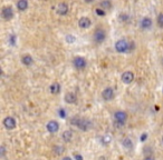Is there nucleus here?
<instances>
[{"label": "nucleus", "instance_id": "nucleus-18", "mask_svg": "<svg viewBox=\"0 0 163 160\" xmlns=\"http://www.w3.org/2000/svg\"><path fill=\"white\" fill-rule=\"evenodd\" d=\"M61 138H63V140L65 141V142H69L71 139H73V134H71V131H64L63 132V135H61Z\"/></svg>", "mask_w": 163, "mask_h": 160}, {"label": "nucleus", "instance_id": "nucleus-22", "mask_svg": "<svg viewBox=\"0 0 163 160\" xmlns=\"http://www.w3.org/2000/svg\"><path fill=\"white\" fill-rule=\"evenodd\" d=\"M66 41L68 44H73V42H75V37L73 35H67L66 36Z\"/></svg>", "mask_w": 163, "mask_h": 160}, {"label": "nucleus", "instance_id": "nucleus-34", "mask_svg": "<svg viewBox=\"0 0 163 160\" xmlns=\"http://www.w3.org/2000/svg\"><path fill=\"white\" fill-rule=\"evenodd\" d=\"M162 142H163V138H162Z\"/></svg>", "mask_w": 163, "mask_h": 160}, {"label": "nucleus", "instance_id": "nucleus-5", "mask_svg": "<svg viewBox=\"0 0 163 160\" xmlns=\"http://www.w3.org/2000/svg\"><path fill=\"white\" fill-rule=\"evenodd\" d=\"M1 15H2V18L5 20H10L14 18V9L10 6H7V7H4L2 10H1Z\"/></svg>", "mask_w": 163, "mask_h": 160}, {"label": "nucleus", "instance_id": "nucleus-14", "mask_svg": "<svg viewBox=\"0 0 163 160\" xmlns=\"http://www.w3.org/2000/svg\"><path fill=\"white\" fill-rule=\"evenodd\" d=\"M140 25H141V28L142 29H150L152 27V20H151V18H149V17H144L141 20Z\"/></svg>", "mask_w": 163, "mask_h": 160}, {"label": "nucleus", "instance_id": "nucleus-17", "mask_svg": "<svg viewBox=\"0 0 163 160\" xmlns=\"http://www.w3.org/2000/svg\"><path fill=\"white\" fill-rule=\"evenodd\" d=\"M50 92L53 95H58L61 92V85L58 82H54L50 86Z\"/></svg>", "mask_w": 163, "mask_h": 160}, {"label": "nucleus", "instance_id": "nucleus-21", "mask_svg": "<svg viewBox=\"0 0 163 160\" xmlns=\"http://www.w3.org/2000/svg\"><path fill=\"white\" fill-rule=\"evenodd\" d=\"M64 150H65L64 147H61V146H55L54 149H53V151H54L56 155H61V154L64 152Z\"/></svg>", "mask_w": 163, "mask_h": 160}, {"label": "nucleus", "instance_id": "nucleus-27", "mask_svg": "<svg viewBox=\"0 0 163 160\" xmlns=\"http://www.w3.org/2000/svg\"><path fill=\"white\" fill-rule=\"evenodd\" d=\"M59 117H61V118H65L66 117V111L64 109H59Z\"/></svg>", "mask_w": 163, "mask_h": 160}, {"label": "nucleus", "instance_id": "nucleus-20", "mask_svg": "<svg viewBox=\"0 0 163 160\" xmlns=\"http://www.w3.org/2000/svg\"><path fill=\"white\" fill-rule=\"evenodd\" d=\"M123 146H124V148H126V149H131L133 147L132 140L130 139V138H125V139L123 140Z\"/></svg>", "mask_w": 163, "mask_h": 160}, {"label": "nucleus", "instance_id": "nucleus-2", "mask_svg": "<svg viewBox=\"0 0 163 160\" xmlns=\"http://www.w3.org/2000/svg\"><path fill=\"white\" fill-rule=\"evenodd\" d=\"M115 49L117 52L123 54V52H130L131 51V45L130 42L125 39H120L115 42Z\"/></svg>", "mask_w": 163, "mask_h": 160}, {"label": "nucleus", "instance_id": "nucleus-16", "mask_svg": "<svg viewBox=\"0 0 163 160\" xmlns=\"http://www.w3.org/2000/svg\"><path fill=\"white\" fill-rule=\"evenodd\" d=\"M16 6L19 11H25L28 8V0H18Z\"/></svg>", "mask_w": 163, "mask_h": 160}, {"label": "nucleus", "instance_id": "nucleus-4", "mask_svg": "<svg viewBox=\"0 0 163 160\" xmlns=\"http://www.w3.org/2000/svg\"><path fill=\"white\" fill-rule=\"evenodd\" d=\"M93 38H94V41L96 42L97 45H100V44H102L103 41L106 39V32H105L103 29H97L96 31L94 32Z\"/></svg>", "mask_w": 163, "mask_h": 160}, {"label": "nucleus", "instance_id": "nucleus-7", "mask_svg": "<svg viewBox=\"0 0 163 160\" xmlns=\"http://www.w3.org/2000/svg\"><path fill=\"white\" fill-rule=\"evenodd\" d=\"M114 119H115V122L118 124V125L122 126L126 119H128V115H126V112H124V111H116L115 114H114Z\"/></svg>", "mask_w": 163, "mask_h": 160}, {"label": "nucleus", "instance_id": "nucleus-12", "mask_svg": "<svg viewBox=\"0 0 163 160\" xmlns=\"http://www.w3.org/2000/svg\"><path fill=\"white\" fill-rule=\"evenodd\" d=\"M92 25V21L89 18H87V17H82L81 19L78 20V26L83 28V29H87V28H89Z\"/></svg>", "mask_w": 163, "mask_h": 160}, {"label": "nucleus", "instance_id": "nucleus-30", "mask_svg": "<svg viewBox=\"0 0 163 160\" xmlns=\"http://www.w3.org/2000/svg\"><path fill=\"white\" fill-rule=\"evenodd\" d=\"M143 160H154V158H153L152 156H146Z\"/></svg>", "mask_w": 163, "mask_h": 160}, {"label": "nucleus", "instance_id": "nucleus-33", "mask_svg": "<svg viewBox=\"0 0 163 160\" xmlns=\"http://www.w3.org/2000/svg\"><path fill=\"white\" fill-rule=\"evenodd\" d=\"M86 2H92V1H94V0H85Z\"/></svg>", "mask_w": 163, "mask_h": 160}, {"label": "nucleus", "instance_id": "nucleus-13", "mask_svg": "<svg viewBox=\"0 0 163 160\" xmlns=\"http://www.w3.org/2000/svg\"><path fill=\"white\" fill-rule=\"evenodd\" d=\"M21 62H22V65L29 67V66H31L34 64V58L29 54H26V55H24L21 57Z\"/></svg>", "mask_w": 163, "mask_h": 160}, {"label": "nucleus", "instance_id": "nucleus-15", "mask_svg": "<svg viewBox=\"0 0 163 160\" xmlns=\"http://www.w3.org/2000/svg\"><path fill=\"white\" fill-rule=\"evenodd\" d=\"M65 101H66L67 104H69V105H73V104H75L77 101V97L75 94H73V92H67L66 95H65Z\"/></svg>", "mask_w": 163, "mask_h": 160}, {"label": "nucleus", "instance_id": "nucleus-29", "mask_svg": "<svg viewBox=\"0 0 163 160\" xmlns=\"http://www.w3.org/2000/svg\"><path fill=\"white\" fill-rule=\"evenodd\" d=\"M0 150H1V157H4V156H5V147H4V146H1V148H0Z\"/></svg>", "mask_w": 163, "mask_h": 160}, {"label": "nucleus", "instance_id": "nucleus-8", "mask_svg": "<svg viewBox=\"0 0 163 160\" xmlns=\"http://www.w3.org/2000/svg\"><path fill=\"white\" fill-rule=\"evenodd\" d=\"M114 96H115V92H114V89L111 88V87H107L105 89L103 90L102 92V97L104 100H107V101H110V100H112L114 98Z\"/></svg>", "mask_w": 163, "mask_h": 160}, {"label": "nucleus", "instance_id": "nucleus-10", "mask_svg": "<svg viewBox=\"0 0 163 160\" xmlns=\"http://www.w3.org/2000/svg\"><path fill=\"white\" fill-rule=\"evenodd\" d=\"M46 128H47V130H48V132H50V134H56L57 131L59 130V124L57 122L56 120H50V121L46 125Z\"/></svg>", "mask_w": 163, "mask_h": 160}, {"label": "nucleus", "instance_id": "nucleus-6", "mask_svg": "<svg viewBox=\"0 0 163 160\" xmlns=\"http://www.w3.org/2000/svg\"><path fill=\"white\" fill-rule=\"evenodd\" d=\"M2 125L5 127L6 129L8 130H12L16 128V125H17V122H16V120L14 117H6L4 121H2Z\"/></svg>", "mask_w": 163, "mask_h": 160}, {"label": "nucleus", "instance_id": "nucleus-35", "mask_svg": "<svg viewBox=\"0 0 163 160\" xmlns=\"http://www.w3.org/2000/svg\"><path fill=\"white\" fill-rule=\"evenodd\" d=\"M162 64H163V60H162Z\"/></svg>", "mask_w": 163, "mask_h": 160}, {"label": "nucleus", "instance_id": "nucleus-31", "mask_svg": "<svg viewBox=\"0 0 163 160\" xmlns=\"http://www.w3.org/2000/svg\"><path fill=\"white\" fill-rule=\"evenodd\" d=\"M75 158H76V160H83V157L79 155H75Z\"/></svg>", "mask_w": 163, "mask_h": 160}, {"label": "nucleus", "instance_id": "nucleus-3", "mask_svg": "<svg viewBox=\"0 0 163 160\" xmlns=\"http://www.w3.org/2000/svg\"><path fill=\"white\" fill-rule=\"evenodd\" d=\"M73 65H74V67H75L76 69L83 70V69H85V68H86L87 61L84 57L77 56V57H75V58L73 59Z\"/></svg>", "mask_w": 163, "mask_h": 160}, {"label": "nucleus", "instance_id": "nucleus-28", "mask_svg": "<svg viewBox=\"0 0 163 160\" xmlns=\"http://www.w3.org/2000/svg\"><path fill=\"white\" fill-rule=\"evenodd\" d=\"M146 138H148V135H146V134H143L142 136H141V141H145V140H146Z\"/></svg>", "mask_w": 163, "mask_h": 160}, {"label": "nucleus", "instance_id": "nucleus-26", "mask_svg": "<svg viewBox=\"0 0 163 160\" xmlns=\"http://www.w3.org/2000/svg\"><path fill=\"white\" fill-rule=\"evenodd\" d=\"M96 14L98 16H105V10L102 8H97L96 9Z\"/></svg>", "mask_w": 163, "mask_h": 160}, {"label": "nucleus", "instance_id": "nucleus-24", "mask_svg": "<svg viewBox=\"0 0 163 160\" xmlns=\"http://www.w3.org/2000/svg\"><path fill=\"white\" fill-rule=\"evenodd\" d=\"M102 142L103 144H105V145H106V144H110V142H111V137H110V136H104L102 138Z\"/></svg>", "mask_w": 163, "mask_h": 160}, {"label": "nucleus", "instance_id": "nucleus-32", "mask_svg": "<svg viewBox=\"0 0 163 160\" xmlns=\"http://www.w3.org/2000/svg\"><path fill=\"white\" fill-rule=\"evenodd\" d=\"M61 160H73V159H71V158H69V157H64V158H63Z\"/></svg>", "mask_w": 163, "mask_h": 160}, {"label": "nucleus", "instance_id": "nucleus-11", "mask_svg": "<svg viewBox=\"0 0 163 160\" xmlns=\"http://www.w3.org/2000/svg\"><path fill=\"white\" fill-rule=\"evenodd\" d=\"M121 80H122L123 84L130 85L133 80H134V74H133L132 71H125L122 75V77H121Z\"/></svg>", "mask_w": 163, "mask_h": 160}, {"label": "nucleus", "instance_id": "nucleus-1", "mask_svg": "<svg viewBox=\"0 0 163 160\" xmlns=\"http://www.w3.org/2000/svg\"><path fill=\"white\" fill-rule=\"evenodd\" d=\"M71 125L76 126V127H78V128L82 130H88L91 127H92V122H91L89 120L81 118V117H77V116L76 117H74V118H71Z\"/></svg>", "mask_w": 163, "mask_h": 160}, {"label": "nucleus", "instance_id": "nucleus-9", "mask_svg": "<svg viewBox=\"0 0 163 160\" xmlns=\"http://www.w3.org/2000/svg\"><path fill=\"white\" fill-rule=\"evenodd\" d=\"M56 11L59 16H66L68 14V11H69V7H68L66 2H61L57 6Z\"/></svg>", "mask_w": 163, "mask_h": 160}, {"label": "nucleus", "instance_id": "nucleus-19", "mask_svg": "<svg viewBox=\"0 0 163 160\" xmlns=\"http://www.w3.org/2000/svg\"><path fill=\"white\" fill-rule=\"evenodd\" d=\"M101 8L104 10L111 9V8H112V4H111V1H110V0H104V1H102V2H101Z\"/></svg>", "mask_w": 163, "mask_h": 160}, {"label": "nucleus", "instance_id": "nucleus-23", "mask_svg": "<svg viewBox=\"0 0 163 160\" xmlns=\"http://www.w3.org/2000/svg\"><path fill=\"white\" fill-rule=\"evenodd\" d=\"M158 25L159 27H162L163 28V14H160L158 16Z\"/></svg>", "mask_w": 163, "mask_h": 160}, {"label": "nucleus", "instance_id": "nucleus-25", "mask_svg": "<svg viewBox=\"0 0 163 160\" xmlns=\"http://www.w3.org/2000/svg\"><path fill=\"white\" fill-rule=\"evenodd\" d=\"M9 42H10L11 46H15V44H16V36L15 35L9 36Z\"/></svg>", "mask_w": 163, "mask_h": 160}]
</instances>
